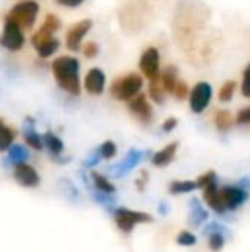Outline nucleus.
Masks as SVG:
<instances>
[{
  "label": "nucleus",
  "mask_w": 250,
  "mask_h": 252,
  "mask_svg": "<svg viewBox=\"0 0 250 252\" xmlns=\"http://www.w3.org/2000/svg\"><path fill=\"white\" fill-rule=\"evenodd\" d=\"M197 189V182L194 180H177V182L170 184V192L171 194H185V192H192Z\"/></svg>",
  "instance_id": "obj_24"
},
{
  "label": "nucleus",
  "mask_w": 250,
  "mask_h": 252,
  "mask_svg": "<svg viewBox=\"0 0 250 252\" xmlns=\"http://www.w3.org/2000/svg\"><path fill=\"white\" fill-rule=\"evenodd\" d=\"M38 12H40V5L34 0H26V2H21L17 5H14L9 10L5 19L17 23L23 30H31L34 21H36Z\"/></svg>",
  "instance_id": "obj_2"
},
{
  "label": "nucleus",
  "mask_w": 250,
  "mask_h": 252,
  "mask_svg": "<svg viewBox=\"0 0 250 252\" xmlns=\"http://www.w3.org/2000/svg\"><path fill=\"white\" fill-rule=\"evenodd\" d=\"M195 182H197V189H204V187H207L209 184L216 182V173H214V172L202 173V175H200Z\"/></svg>",
  "instance_id": "obj_31"
},
{
  "label": "nucleus",
  "mask_w": 250,
  "mask_h": 252,
  "mask_svg": "<svg viewBox=\"0 0 250 252\" xmlns=\"http://www.w3.org/2000/svg\"><path fill=\"white\" fill-rule=\"evenodd\" d=\"M23 28L17 23L10 19H5V26H3V34L0 38V45L5 47L10 52H17L24 47V33Z\"/></svg>",
  "instance_id": "obj_5"
},
{
  "label": "nucleus",
  "mask_w": 250,
  "mask_h": 252,
  "mask_svg": "<svg viewBox=\"0 0 250 252\" xmlns=\"http://www.w3.org/2000/svg\"><path fill=\"white\" fill-rule=\"evenodd\" d=\"M93 23L89 19H84L81 23H77L76 26H72L65 34V43H67V48L72 52H77L81 50V43H83L84 36L87 34V31L91 30Z\"/></svg>",
  "instance_id": "obj_9"
},
{
  "label": "nucleus",
  "mask_w": 250,
  "mask_h": 252,
  "mask_svg": "<svg viewBox=\"0 0 250 252\" xmlns=\"http://www.w3.org/2000/svg\"><path fill=\"white\" fill-rule=\"evenodd\" d=\"M43 144H45V148H47V150L50 151L54 156H58L63 151L62 139L55 136V134H52V132H47L43 136Z\"/></svg>",
  "instance_id": "obj_22"
},
{
  "label": "nucleus",
  "mask_w": 250,
  "mask_h": 252,
  "mask_svg": "<svg viewBox=\"0 0 250 252\" xmlns=\"http://www.w3.org/2000/svg\"><path fill=\"white\" fill-rule=\"evenodd\" d=\"M140 88H142V77L139 74H129L111 84V94L120 101H130L139 94Z\"/></svg>",
  "instance_id": "obj_3"
},
{
  "label": "nucleus",
  "mask_w": 250,
  "mask_h": 252,
  "mask_svg": "<svg viewBox=\"0 0 250 252\" xmlns=\"http://www.w3.org/2000/svg\"><path fill=\"white\" fill-rule=\"evenodd\" d=\"M14 139H16V130L10 129L2 119H0V151H7L12 146Z\"/></svg>",
  "instance_id": "obj_20"
},
{
  "label": "nucleus",
  "mask_w": 250,
  "mask_h": 252,
  "mask_svg": "<svg viewBox=\"0 0 250 252\" xmlns=\"http://www.w3.org/2000/svg\"><path fill=\"white\" fill-rule=\"evenodd\" d=\"M14 177L24 187H36L40 184V175L38 172L28 163H17L14 165Z\"/></svg>",
  "instance_id": "obj_12"
},
{
  "label": "nucleus",
  "mask_w": 250,
  "mask_h": 252,
  "mask_svg": "<svg viewBox=\"0 0 250 252\" xmlns=\"http://www.w3.org/2000/svg\"><path fill=\"white\" fill-rule=\"evenodd\" d=\"M224 246V235L220 232H213L209 233V249L213 252H218L221 251Z\"/></svg>",
  "instance_id": "obj_28"
},
{
  "label": "nucleus",
  "mask_w": 250,
  "mask_h": 252,
  "mask_svg": "<svg viewBox=\"0 0 250 252\" xmlns=\"http://www.w3.org/2000/svg\"><path fill=\"white\" fill-rule=\"evenodd\" d=\"M235 88H237V83H235V81H226L220 90V100L230 101L235 94Z\"/></svg>",
  "instance_id": "obj_27"
},
{
  "label": "nucleus",
  "mask_w": 250,
  "mask_h": 252,
  "mask_svg": "<svg viewBox=\"0 0 250 252\" xmlns=\"http://www.w3.org/2000/svg\"><path fill=\"white\" fill-rule=\"evenodd\" d=\"M84 0H57V3H60L63 7H77L81 5Z\"/></svg>",
  "instance_id": "obj_39"
},
{
  "label": "nucleus",
  "mask_w": 250,
  "mask_h": 252,
  "mask_svg": "<svg viewBox=\"0 0 250 252\" xmlns=\"http://www.w3.org/2000/svg\"><path fill=\"white\" fill-rule=\"evenodd\" d=\"M31 43H33V47L36 48L38 55L43 57V59L54 55V53L58 50V40H55L52 34L45 33V31H41V30L33 34Z\"/></svg>",
  "instance_id": "obj_8"
},
{
  "label": "nucleus",
  "mask_w": 250,
  "mask_h": 252,
  "mask_svg": "<svg viewBox=\"0 0 250 252\" xmlns=\"http://www.w3.org/2000/svg\"><path fill=\"white\" fill-rule=\"evenodd\" d=\"M175 127H177V119H175V117H170V119L165 120V124H163L165 132H170V130H173Z\"/></svg>",
  "instance_id": "obj_38"
},
{
  "label": "nucleus",
  "mask_w": 250,
  "mask_h": 252,
  "mask_svg": "<svg viewBox=\"0 0 250 252\" xmlns=\"http://www.w3.org/2000/svg\"><path fill=\"white\" fill-rule=\"evenodd\" d=\"M206 220H207V211L200 206V202L197 199L190 201V216H189L190 225L199 226V225H202Z\"/></svg>",
  "instance_id": "obj_19"
},
{
  "label": "nucleus",
  "mask_w": 250,
  "mask_h": 252,
  "mask_svg": "<svg viewBox=\"0 0 250 252\" xmlns=\"http://www.w3.org/2000/svg\"><path fill=\"white\" fill-rule=\"evenodd\" d=\"M213 96V90L211 84L207 83H199L192 91H190V110L194 113H202L207 108Z\"/></svg>",
  "instance_id": "obj_6"
},
{
  "label": "nucleus",
  "mask_w": 250,
  "mask_h": 252,
  "mask_svg": "<svg viewBox=\"0 0 250 252\" xmlns=\"http://www.w3.org/2000/svg\"><path fill=\"white\" fill-rule=\"evenodd\" d=\"M28 150L24 146H19V144H12V146L9 148V161L12 163V165H17V163H24L28 159Z\"/></svg>",
  "instance_id": "obj_25"
},
{
  "label": "nucleus",
  "mask_w": 250,
  "mask_h": 252,
  "mask_svg": "<svg viewBox=\"0 0 250 252\" xmlns=\"http://www.w3.org/2000/svg\"><path fill=\"white\" fill-rule=\"evenodd\" d=\"M52 70L57 84L67 93L81 94V79H79V62L72 57H60L52 63Z\"/></svg>",
  "instance_id": "obj_1"
},
{
  "label": "nucleus",
  "mask_w": 250,
  "mask_h": 252,
  "mask_svg": "<svg viewBox=\"0 0 250 252\" xmlns=\"http://www.w3.org/2000/svg\"><path fill=\"white\" fill-rule=\"evenodd\" d=\"M214 124H216V127L221 132H224V130H230L231 127H233L235 117L231 115L228 110H220V112H216V115H214Z\"/></svg>",
  "instance_id": "obj_21"
},
{
  "label": "nucleus",
  "mask_w": 250,
  "mask_h": 252,
  "mask_svg": "<svg viewBox=\"0 0 250 252\" xmlns=\"http://www.w3.org/2000/svg\"><path fill=\"white\" fill-rule=\"evenodd\" d=\"M129 110L132 112V115L136 117L137 120H140L142 124H149L151 119H153V110H151V105L147 101V98L144 94H137L132 100L129 101Z\"/></svg>",
  "instance_id": "obj_11"
},
{
  "label": "nucleus",
  "mask_w": 250,
  "mask_h": 252,
  "mask_svg": "<svg viewBox=\"0 0 250 252\" xmlns=\"http://www.w3.org/2000/svg\"><path fill=\"white\" fill-rule=\"evenodd\" d=\"M91 180H93V187L100 192H105V194H113L115 192V187L108 182V179H105L101 173L98 172H91Z\"/></svg>",
  "instance_id": "obj_23"
},
{
  "label": "nucleus",
  "mask_w": 250,
  "mask_h": 252,
  "mask_svg": "<svg viewBox=\"0 0 250 252\" xmlns=\"http://www.w3.org/2000/svg\"><path fill=\"white\" fill-rule=\"evenodd\" d=\"M171 93L175 94V98H177V100H185V98L189 96L187 84H185L184 81H178V83L175 84V88H173V91H171Z\"/></svg>",
  "instance_id": "obj_32"
},
{
  "label": "nucleus",
  "mask_w": 250,
  "mask_h": 252,
  "mask_svg": "<svg viewBox=\"0 0 250 252\" xmlns=\"http://www.w3.org/2000/svg\"><path fill=\"white\" fill-rule=\"evenodd\" d=\"M177 242L180 244V246H194V244L197 242V239H195V235H194V233H190V232H182L180 235H178Z\"/></svg>",
  "instance_id": "obj_34"
},
{
  "label": "nucleus",
  "mask_w": 250,
  "mask_h": 252,
  "mask_svg": "<svg viewBox=\"0 0 250 252\" xmlns=\"http://www.w3.org/2000/svg\"><path fill=\"white\" fill-rule=\"evenodd\" d=\"M100 153H101V158L111 159L117 155V146H115V143H111V141H107V143H103L100 146Z\"/></svg>",
  "instance_id": "obj_30"
},
{
  "label": "nucleus",
  "mask_w": 250,
  "mask_h": 252,
  "mask_svg": "<svg viewBox=\"0 0 250 252\" xmlns=\"http://www.w3.org/2000/svg\"><path fill=\"white\" fill-rule=\"evenodd\" d=\"M140 158H142V153H140V151H136V150L129 151V155H127L125 158H124V161H120L118 165H115L113 168H111V175L122 177L124 173L130 172L134 166L139 165Z\"/></svg>",
  "instance_id": "obj_15"
},
{
  "label": "nucleus",
  "mask_w": 250,
  "mask_h": 252,
  "mask_svg": "<svg viewBox=\"0 0 250 252\" xmlns=\"http://www.w3.org/2000/svg\"><path fill=\"white\" fill-rule=\"evenodd\" d=\"M242 93L244 96L250 98V63L244 70V81H242Z\"/></svg>",
  "instance_id": "obj_33"
},
{
  "label": "nucleus",
  "mask_w": 250,
  "mask_h": 252,
  "mask_svg": "<svg viewBox=\"0 0 250 252\" xmlns=\"http://www.w3.org/2000/svg\"><path fill=\"white\" fill-rule=\"evenodd\" d=\"M58 28H60V21H58V17L54 16V14H48L47 19H45V23H43V26H41L40 30L45 31V33H48V34H54Z\"/></svg>",
  "instance_id": "obj_26"
},
{
  "label": "nucleus",
  "mask_w": 250,
  "mask_h": 252,
  "mask_svg": "<svg viewBox=\"0 0 250 252\" xmlns=\"http://www.w3.org/2000/svg\"><path fill=\"white\" fill-rule=\"evenodd\" d=\"M149 93H151V96H153V100L156 101V103H163L165 90H163V86H161L160 79H156V81H151Z\"/></svg>",
  "instance_id": "obj_29"
},
{
  "label": "nucleus",
  "mask_w": 250,
  "mask_h": 252,
  "mask_svg": "<svg viewBox=\"0 0 250 252\" xmlns=\"http://www.w3.org/2000/svg\"><path fill=\"white\" fill-rule=\"evenodd\" d=\"M83 52H84V55H86L87 59H94V57L98 55V45L94 43V41H89V43L84 45Z\"/></svg>",
  "instance_id": "obj_36"
},
{
  "label": "nucleus",
  "mask_w": 250,
  "mask_h": 252,
  "mask_svg": "<svg viewBox=\"0 0 250 252\" xmlns=\"http://www.w3.org/2000/svg\"><path fill=\"white\" fill-rule=\"evenodd\" d=\"M160 83L163 86L165 93H171L175 84L178 83V69L175 65H168L163 72L160 74Z\"/></svg>",
  "instance_id": "obj_17"
},
{
  "label": "nucleus",
  "mask_w": 250,
  "mask_h": 252,
  "mask_svg": "<svg viewBox=\"0 0 250 252\" xmlns=\"http://www.w3.org/2000/svg\"><path fill=\"white\" fill-rule=\"evenodd\" d=\"M204 201L207 202V206H209L211 209H214V211L220 213V215H223V213L226 211V206H224L223 199H221L220 187H218L216 182L204 187Z\"/></svg>",
  "instance_id": "obj_13"
},
{
  "label": "nucleus",
  "mask_w": 250,
  "mask_h": 252,
  "mask_svg": "<svg viewBox=\"0 0 250 252\" xmlns=\"http://www.w3.org/2000/svg\"><path fill=\"white\" fill-rule=\"evenodd\" d=\"M235 122L240 124V126H250V106H249V108H244V110H240V112H238Z\"/></svg>",
  "instance_id": "obj_35"
},
{
  "label": "nucleus",
  "mask_w": 250,
  "mask_h": 252,
  "mask_svg": "<svg viewBox=\"0 0 250 252\" xmlns=\"http://www.w3.org/2000/svg\"><path fill=\"white\" fill-rule=\"evenodd\" d=\"M100 158H101V153H100V150L94 151L93 155H89V158H87L86 161H84V166H94L98 161H100Z\"/></svg>",
  "instance_id": "obj_37"
},
{
  "label": "nucleus",
  "mask_w": 250,
  "mask_h": 252,
  "mask_svg": "<svg viewBox=\"0 0 250 252\" xmlns=\"http://www.w3.org/2000/svg\"><path fill=\"white\" fill-rule=\"evenodd\" d=\"M84 88L91 94H101L105 90V74L100 69H91L86 74L84 79Z\"/></svg>",
  "instance_id": "obj_14"
},
{
  "label": "nucleus",
  "mask_w": 250,
  "mask_h": 252,
  "mask_svg": "<svg viewBox=\"0 0 250 252\" xmlns=\"http://www.w3.org/2000/svg\"><path fill=\"white\" fill-rule=\"evenodd\" d=\"M220 192H221V199H223L226 209H238L249 197L247 190L242 189V187L226 186V187H221Z\"/></svg>",
  "instance_id": "obj_10"
},
{
  "label": "nucleus",
  "mask_w": 250,
  "mask_h": 252,
  "mask_svg": "<svg viewBox=\"0 0 250 252\" xmlns=\"http://www.w3.org/2000/svg\"><path fill=\"white\" fill-rule=\"evenodd\" d=\"M113 218H115V221H117L118 228L125 233L132 232L134 225H137V223H149L151 221V215L140 213V211H132V209H127V208L115 209Z\"/></svg>",
  "instance_id": "obj_4"
},
{
  "label": "nucleus",
  "mask_w": 250,
  "mask_h": 252,
  "mask_svg": "<svg viewBox=\"0 0 250 252\" xmlns=\"http://www.w3.org/2000/svg\"><path fill=\"white\" fill-rule=\"evenodd\" d=\"M140 70L144 72V76L147 77L149 81H156L160 79V53H158L156 48H147L146 52L142 53V57H140Z\"/></svg>",
  "instance_id": "obj_7"
},
{
  "label": "nucleus",
  "mask_w": 250,
  "mask_h": 252,
  "mask_svg": "<svg viewBox=\"0 0 250 252\" xmlns=\"http://www.w3.org/2000/svg\"><path fill=\"white\" fill-rule=\"evenodd\" d=\"M177 148H178V143H171L168 146H165L163 150H160L156 155L153 156V165L154 166H167L173 161L175 158V153H177Z\"/></svg>",
  "instance_id": "obj_16"
},
{
  "label": "nucleus",
  "mask_w": 250,
  "mask_h": 252,
  "mask_svg": "<svg viewBox=\"0 0 250 252\" xmlns=\"http://www.w3.org/2000/svg\"><path fill=\"white\" fill-rule=\"evenodd\" d=\"M24 139L29 144L33 150H43V137L34 130L33 127V120H28L26 126H24Z\"/></svg>",
  "instance_id": "obj_18"
}]
</instances>
